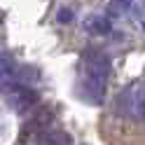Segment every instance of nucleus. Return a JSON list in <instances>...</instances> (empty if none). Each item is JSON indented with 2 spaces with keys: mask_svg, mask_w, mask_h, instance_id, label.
Wrapping results in <instances>:
<instances>
[{
  "mask_svg": "<svg viewBox=\"0 0 145 145\" xmlns=\"http://www.w3.org/2000/svg\"><path fill=\"white\" fill-rule=\"evenodd\" d=\"M143 122H145V112H143Z\"/></svg>",
  "mask_w": 145,
  "mask_h": 145,
  "instance_id": "nucleus-9",
  "label": "nucleus"
},
{
  "mask_svg": "<svg viewBox=\"0 0 145 145\" xmlns=\"http://www.w3.org/2000/svg\"><path fill=\"white\" fill-rule=\"evenodd\" d=\"M110 80V56L103 49L89 47L80 63V96L91 105H101Z\"/></svg>",
  "mask_w": 145,
  "mask_h": 145,
  "instance_id": "nucleus-1",
  "label": "nucleus"
},
{
  "mask_svg": "<svg viewBox=\"0 0 145 145\" xmlns=\"http://www.w3.org/2000/svg\"><path fill=\"white\" fill-rule=\"evenodd\" d=\"M120 112L131 117L136 122H143V112H145V84L136 82L129 89H124V94L120 96Z\"/></svg>",
  "mask_w": 145,
  "mask_h": 145,
  "instance_id": "nucleus-3",
  "label": "nucleus"
},
{
  "mask_svg": "<svg viewBox=\"0 0 145 145\" xmlns=\"http://www.w3.org/2000/svg\"><path fill=\"white\" fill-rule=\"evenodd\" d=\"M35 145H72L70 143V136L63 133L59 129H42L35 133Z\"/></svg>",
  "mask_w": 145,
  "mask_h": 145,
  "instance_id": "nucleus-4",
  "label": "nucleus"
},
{
  "mask_svg": "<svg viewBox=\"0 0 145 145\" xmlns=\"http://www.w3.org/2000/svg\"><path fill=\"white\" fill-rule=\"evenodd\" d=\"M84 28L89 33L103 35V33L110 31V19H108V16H101V14H94V16H89V19L84 21Z\"/></svg>",
  "mask_w": 145,
  "mask_h": 145,
  "instance_id": "nucleus-6",
  "label": "nucleus"
},
{
  "mask_svg": "<svg viewBox=\"0 0 145 145\" xmlns=\"http://www.w3.org/2000/svg\"><path fill=\"white\" fill-rule=\"evenodd\" d=\"M0 94L7 101V105L19 115H26L33 108H38V94H35V89L31 84L16 82V80H7V82L0 84Z\"/></svg>",
  "mask_w": 145,
  "mask_h": 145,
  "instance_id": "nucleus-2",
  "label": "nucleus"
},
{
  "mask_svg": "<svg viewBox=\"0 0 145 145\" xmlns=\"http://www.w3.org/2000/svg\"><path fill=\"white\" fill-rule=\"evenodd\" d=\"M131 7V0H110V5H108V12H110L112 16H120L124 14L126 10Z\"/></svg>",
  "mask_w": 145,
  "mask_h": 145,
  "instance_id": "nucleus-7",
  "label": "nucleus"
},
{
  "mask_svg": "<svg viewBox=\"0 0 145 145\" xmlns=\"http://www.w3.org/2000/svg\"><path fill=\"white\" fill-rule=\"evenodd\" d=\"M72 19V12L70 10H66V7H63V10L59 12V21H70Z\"/></svg>",
  "mask_w": 145,
  "mask_h": 145,
  "instance_id": "nucleus-8",
  "label": "nucleus"
},
{
  "mask_svg": "<svg viewBox=\"0 0 145 145\" xmlns=\"http://www.w3.org/2000/svg\"><path fill=\"white\" fill-rule=\"evenodd\" d=\"M16 63L10 54H5V52H0V84L3 82H7V80H14V75H16Z\"/></svg>",
  "mask_w": 145,
  "mask_h": 145,
  "instance_id": "nucleus-5",
  "label": "nucleus"
}]
</instances>
